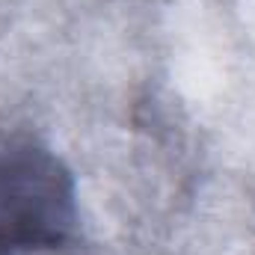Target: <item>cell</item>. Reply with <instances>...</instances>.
Masks as SVG:
<instances>
[{"mask_svg": "<svg viewBox=\"0 0 255 255\" xmlns=\"http://www.w3.org/2000/svg\"><path fill=\"white\" fill-rule=\"evenodd\" d=\"M74 226V178L30 136L0 139V255L60 247Z\"/></svg>", "mask_w": 255, "mask_h": 255, "instance_id": "6da1fadb", "label": "cell"}]
</instances>
